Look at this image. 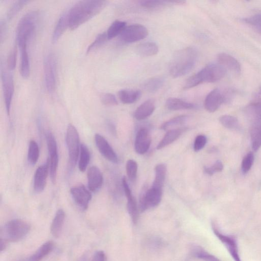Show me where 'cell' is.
Here are the masks:
<instances>
[{"label":"cell","instance_id":"cell-1","mask_svg":"<svg viewBox=\"0 0 261 261\" xmlns=\"http://www.w3.org/2000/svg\"><path fill=\"white\" fill-rule=\"evenodd\" d=\"M107 4L106 1L98 0L78 2L67 11L69 28L75 30L99 13Z\"/></svg>","mask_w":261,"mask_h":261},{"label":"cell","instance_id":"cell-2","mask_svg":"<svg viewBox=\"0 0 261 261\" xmlns=\"http://www.w3.org/2000/svg\"><path fill=\"white\" fill-rule=\"evenodd\" d=\"M197 58V51L193 47H187L177 51L170 65L171 75L174 78H177L188 74L195 66Z\"/></svg>","mask_w":261,"mask_h":261},{"label":"cell","instance_id":"cell-3","mask_svg":"<svg viewBox=\"0 0 261 261\" xmlns=\"http://www.w3.org/2000/svg\"><path fill=\"white\" fill-rule=\"evenodd\" d=\"M226 73V69L219 64L208 65L190 77L186 81L183 89H190L204 82H216L223 79Z\"/></svg>","mask_w":261,"mask_h":261},{"label":"cell","instance_id":"cell-4","mask_svg":"<svg viewBox=\"0 0 261 261\" xmlns=\"http://www.w3.org/2000/svg\"><path fill=\"white\" fill-rule=\"evenodd\" d=\"M245 112L251 123L252 148L256 151L261 146V100L250 102L246 108Z\"/></svg>","mask_w":261,"mask_h":261},{"label":"cell","instance_id":"cell-5","mask_svg":"<svg viewBox=\"0 0 261 261\" xmlns=\"http://www.w3.org/2000/svg\"><path fill=\"white\" fill-rule=\"evenodd\" d=\"M38 13L28 12L20 20L16 32L17 41L19 48L28 46V42L32 38L36 29Z\"/></svg>","mask_w":261,"mask_h":261},{"label":"cell","instance_id":"cell-6","mask_svg":"<svg viewBox=\"0 0 261 261\" xmlns=\"http://www.w3.org/2000/svg\"><path fill=\"white\" fill-rule=\"evenodd\" d=\"M30 225L26 222L16 219L9 222L2 230V239L9 242H18L29 233Z\"/></svg>","mask_w":261,"mask_h":261},{"label":"cell","instance_id":"cell-7","mask_svg":"<svg viewBox=\"0 0 261 261\" xmlns=\"http://www.w3.org/2000/svg\"><path fill=\"white\" fill-rule=\"evenodd\" d=\"M66 143L68 150L70 164L75 167L77 163L80 152V141L79 133L72 124H69L67 131Z\"/></svg>","mask_w":261,"mask_h":261},{"label":"cell","instance_id":"cell-8","mask_svg":"<svg viewBox=\"0 0 261 261\" xmlns=\"http://www.w3.org/2000/svg\"><path fill=\"white\" fill-rule=\"evenodd\" d=\"M57 59L53 54L45 56L43 61L44 84L47 91L53 92L57 86Z\"/></svg>","mask_w":261,"mask_h":261},{"label":"cell","instance_id":"cell-9","mask_svg":"<svg viewBox=\"0 0 261 261\" xmlns=\"http://www.w3.org/2000/svg\"><path fill=\"white\" fill-rule=\"evenodd\" d=\"M232 92H224L219 88L212 90L206 96L204 106L206 111L213 113L220 108L223 103L228 102L231 98Z\"/></svg>","mask_w":261,"mask_h":261},{"label":"cell","instance_id":"cell-10","mask_svg":"<svg viewBox=\"0 0 261 261\" xmlns=\"http://www.w3.org/2000/svg\"><path fill=\"white\" fill-rule=\"evenodd\" d=\"M163 191L152 187L147 190H143L139 199L140 212L144 213L148 208L158 206L161 202Z\"/></svg>","mask_w":261,"mask_h":261},{"label":"cell","instance_id":"cell-11","mask_svg":"<svg viewBox=\"0 0 261 261\" xmlns=\"http://www.w3.org/2000/svg\"><path fill=\"white\" fill-rule=\"evenodd\" d=\"M148 34V30L145 26L134 24L127 26L119 37L122 42L131 43L145 38Z\"/></svg>","mask_w":261,"mask_h":261},{"label":"cell","instance_id":"cell-12","mask_svg":"<svg viewBox=\"0 0 261 261\" xmlns=\"http://www.w3.org/2000/svg\"><path fill=\"white\" fill-rule=\"evenodd\" d=\"M1 75L6 107L8 115H10L12 99L15 90L14 78L10 72L6 70L2 64Z\"/></svg>","mask_w":261,"mask_h":261},{"label":"cell","instance_id":"cell-13","mask_svg":"<svg viewBox=\"0 0 261 261\" xmlns=\"http://www.w3.org/2000/svg\"><path fill=\"white\" fill-rule=\"evenodd\" d=\"M71 193L76 204L83 211L87 210L92 198L90 190L81 185L73 187Z\"/></svg>","mask_w":261,"mask_h":261},{"label":"cell","instance_id":"cell-14","mask_svg":"<svg viewBox=\"0 0 261 261\" xmlns=\"http://www.w3.org/2000/svg\"><path fill=\"white\" fill-rule=\"evenodd\" d=\"M94 139L99 151L104 158L111 162L118 163V155L108 140L99 134H95Z\"/></svg>","mask_w":261,"mask_h":261},{"label":"cell","instance_id":"cell-15","mask_svg":"<svg viewBox=\"0 0 261 261\" xmlns=\"http://www.w3.org/2000/svg\"><path fill=\"white\" fill-rule=\"evenodd\" d=\"M123 185L127 199V207L128 213L132 222L134 224H136L139 219V208L135 198L132 195L131 190L125 177H124L123 179Z\"/></svg>","mask_w":261,"mask_h":261},{"label":"cell","instance_id":"cell-16","mask_svg":"<svg viewBox=\"0 0 261 261\" xmlns=\"http://www.w3.org/2000/svg\"><path fill=\"white\" fill-rule=\"evenodd\" d=\"M213 230L217 237L226 246L234 260L235 261H242L239 254L238 244L236 239L233 237L227 236L220 233L214 224H213Z\"/></svg>","mask_w":261,"mask_h":261},{"label":"cell","instance_id":"cell-17","mask_svg":"<svg viewBox=\"0 0 261 261\" xmlns=\"http://www.w3.org/2000/svg\"><path fill=\"white\" fill-rule=\"evenodd\" d=\"M151 139L148 131L145 128H141L137 132L135 141V149L140 154L146 153L150 145Z\"/></svg>","mask_w":261,"mask_h":261},{"label":"cell","instance_id":"cell-18","mask_svg":"<svg viewBox=\"0 0 261 261\" xmlns=\"http://www.w3.org/2000/svg\"><path fill=\"white\" fill-rule=\"evenodd\" d=\"M88 188L93 192L100 189L103 183V176L100 170L95 166L90 167L87 171Z\"/></svg>","mask_w":261,"mask_h":261},{"label":"cell","instance_id":"cell-19","mask_svg":"<svg viewBox=\"0 0 261 261\" xmlns=\"http://www.w3.org/2000/svg\"><path fill=\"white\" fill-rule=\"evenodd\" d=\"M48 175V166L47 162L36 170L34 177V189L36 193H40L44 190Z\"/></svg>","mask_w":261,"mask_h":261},{"label":"cell","instance_id":"cell-20","mask_svg":"<svg viewBox=\"0 0 261 261\" xmlns=\"http://www.w3.org/2000/svg\"><path fill=\"white\" fill-rule=\"evenodd\" d=\"M155 109V101L148 99L143 102L135 111L134 117L136 120L142 121L150 117Z\"/></svg>","mask_w":261,"mask_h":261},{"label":"cell","instance_id":"cell-21","mask_svg":"<svg viewBox=\"0 0 261 261\" xmlns=\"http://www.w3.org/2000/svg\"><path fill=\"white\" fill-rule=\"evenodd\" d=\"M219 64L236 74L241 72V65L238 61L231 56L226 54H220L218 58Z\"/></svg>","mask_w":261,"mask_h":261},{"label":"cell","instance_id":"cell-22","mask_svg":"<svg viewBox=\"0 0 261 261\" xmlns=\"http://www.w3.org/2000/svg\"><path fill=\"white\" fill-rule=\"evenodd\" d=\"M65 218L66 214L64 211L60 210L57 212L53 221H52L50 232L52 235L56 238H59L62 234Z\"/></svg>","mask_w":261,"mask_h":261},{"label":"cell","instance_id":"cell-23","mask_svg":"<svg viewBox=\"0 0 261 261\" xmlns=\"http://www.w3.org/2000/svg\"><path fill=\"white\" fill-rule=\"evenodd\" d=\"M68 28H69V24L67 11L61 15L56 25L53 34H52V42L53 43L57 42Z\"/></svg>","mask_w":261,"mask_h":261},{"label":"cell","instance_id":"cell-24","mask_svg":"<svg viewBox=\"0 0 261 261\" xmlns=\"http://www.w3.org/2000/svg\"><path fill=\"white\" fill-rule=\"evenodd\" d=\"M166 107L171 111L190 110L194 109V104L178 98H169L166 101Z\"/></svg>","mask_w":261,"mask_h":261},{"label":"cell","instance_id":"cell-25","mask_svg":"<svg viewBox=\"0 0 261 261\" xmlns=\"http://www.w3.org/2000/svg\"><path fill=\"white\" fill-rule=\"evenodd\" d=\"M140 6L149 11H158L170 5H178V1H162V0H144L139 2Z\"/></svg>","mask_w":261,"mask_h":261},{"label":"cell","instance_id":"cell-26","mask_svg":"<svg viewBox=\"0 0 261 261\" xmlns=\"http://www.w3.org/2000/svg\"><path fill=\"white\" fill-rule=\"evenodd\" d=\"M54 246L51 241L45 242L26 261H41L53 250Z\"/></svg>","mask_w":261,"mask_h":261},{"label":"cell","instance_id":"cell-27","mask_svg":"<svg viewBox=\"0 0 261 261\" xmlns=\"http://www.w3.org/2000/svg\"><path fill=\"white\" fill-rule=\"evenodd\" d=\"M167 172V166L164 164L156 165L155 168V178L152 187L163 190Z\"/></svg>","mask_w":261,"mask_h":261},{"label":"cell","instance_id":"cell-28","mask_svg":"<svg viewBox=\"0 0 261 261\" xmlns=\"http://www.w3.org/2000/svg\"><path fill=\"white\" fill-rule=\"evenodd\" d=\"M185 130L184 128H178L168 131L158 146H156V149H162L170 145L178 139Z\"/></svg>","mask_w":261,"mask_h":261},{"label":"cell","instance_id":"cell-29","mask_svg":"<svg viewBox=\"0 0 261 261\" xmlns=\"http://www.w3.org/2000/svg\"><path fill=\"white\" fill-rule=\"evenodd\" d=\"M20 49L21 51L20 74L23 78L27 79L30 74V62L28 46H24Z\"/></svg>","mask_w":261,"mask_h":261},{"label":"cell","instance_id":"cell-30","mask_svg":"<svg viewBox=\"0 0 261 261\" xmlns=\"http://www.w3.org/2000/svg\"><path fill=\"white\" fill-rule=\"evenodd\" d=\"M136 51L137 53L141 57H150L158 54L159 47L154 42H147L137 46Z\"/></svg>","mask_w":261,"mask_h":261},{"label":"cell","instance_id":"cell-31","mask_svg":"<svg viewBox=\"0 0 261 261\" xmlns=\"http://www.w3.org/2000/svg\"><path fill=\"white\" fill-rule=\"evenodd\" d=\"M141 94L139 90L134 89H122L118 93L120 99L125 104L135 102L140 98Z\"/></svg>","mask_w":261,"mask_h":261},{"label":"cell","instance_id":"cell-32","mask_svg":"<svg viewBox=\"0 0 261 261\" xmlns=\"http://www.w3.org/2000/svg\"><path fill=\"white\" fill-rule=\"evenodd\" d=\"M47 163L48 166L49 175L52 183L55 184L57 179V172L59 166V153L49 155Z\"/></svg>","mask_w":261,"mask_h":261},{"label":"cell","instance_id":"cell-33","mask_svg":"<svg viewBox=\"0 0 261 261\" xmlns=\"http://www.w3.org/2000/svg\"><path fill=\"white\" fill-rule=\"evenodd\" d=\"M165 80L163 78L154 77L145 81L142 87L149 93H155L163 86Z\"/></svg>","mask_w":261,"mask_h":261},{"label":"cell","instance_id":"cell-34","mask_svg":"<svg viewBox=\"0 0 261 261\" xmlns=\"http://www.w3.org/2000/svg\"><path fill=\"white\" fill-rule=\"evenodd\" d=\"M80 158L79 161V169L81 172H84L89 164L90 152L88 147L84 144L81 145Z\"/></svg>","mask_w":261,"mask_h":261},{"label":"cell","instance_id":"cell-35","mask_svg":"<svg viewBox=\"0 0 261 261\" xmlns=\"http://www.w3.org/2000/svg\"><path fill=\"white\" fill-rule=\"evenodd\" d=\"M126 27L127 23L125 22L119 20L114 21L107 32L109 40L120 36Z\"/></svg>","mask_w":261,"mask_h":261},{"label":"cell","instance_id":"cell-36","mask_svg":"<svg viewBox=\"0 0 261 261\" xmlns=\"http://www.w3.org/2000/svg\"><path fill=\"white\" fill-rule=\"evenodd\" d=\"M188 117L186 116H180L173 118L165 122L161 127L162 130L170 131L177 129V127L184 125L187 121Z\"/></svg>","mask_w":261,"mask_h":261},{"label":"cell","instance_id":"cell-37","mask_svg":"<svg viewBox=\"0 0 261 261\" xmlns=\"http://www.w3.org/2000/svg\"><path fill=\"white\" fill-rule=\"evenodd\" d=\"M39 148L37 143L34 140H31L29 142L28 161L31 165H35L39 159Z\"/></svg>","mask_w":261,"mask_h":261},{"label":"cell","instance_id":"cell-38","mask_svg":"<svg viewBox=\"0 0 261 261\" xmlns=\"http://www.w3.org/2000/svg\"><path fill=\"white\" fill-rule=\"evenodd\" d=\"M192 254L195 257L204 261H221L213 254L208 253L200 246H194L192 249Z\"/></svg>","mask_w":261,"mask_h":261},{"label":"cell","instance_id":"cell-39","mask_svg":"<svg viewBox=\"0 0 261 261\" xmlns=\"http://www.w3.org/2000/svg\"><path fill=\"white\" fill-rule=\"evenodd\" d=\"M220 122L225 128L231 130H238L240 128V124L238 119L235 117L225 115L220 118Z\"/></svg>","mask_w":261,"mask_h":261},{"label":"cell","instance_id":"cell-40","mask_svg":"<svg viewBox=\"0 0 261 261\" xmlns=\"http://www.w3.org/2000/svg\"><path fill=\"white\" fill-rule=\"evenodd\" d=\"M108 40L107 32L99 34L94 40L88 46L86 50V54H89L90 52L99 48L106 43Z\"/></svg>","mask_w":261,"mask_h":261},{"label":"cell","instance_id":"cell-41","mask_svg":"<svg viewBox=\"0 0 261 261\" xmlns=\"http://www.w3.org/2000/svg\"><path fill=\"white\" fill-rule=\"evenodd\" d=\"M243 21L257 32L261 33V13L244 18Z\"/></svg>","mask_w":261,"mask_h":261},{"label":"cell","instance_id":"cell-42","mask_svg":"<svg viewBox=\"0 0 261 261\" xmlns=\"http://www.w3.org/2000/svg\"><path fill=\"white\" fill-rule=\"evenodd\" d=\"M29 3L26 0H19L16 2L10 7L7 15V19L8 20H11L16 16L20 11Z\"/></svg>","mask_w":261,"mask_h":261},{"label":"cell","instance_id":"cell-43","mask_svg":"<svg viewBox=\"0 0 261 261\" xmlns=\"http://www.w3.org/2000/svg\"><path fill=\"white\" fill-rule=\"evenodd\" d=\"M46 140L49 155L59 153L57 142L53 134L47 132L46 134Z\"/></svg>","mask_w":261,"mask_h":261},{"label":"cell","instance_id":"cell-44","mask_svg":"<svg viewBox=\"0 0 261 261\" xmlns=\"http://www.w3.org/2000/svg\"><path fill=\"white\" fill-rule=\"evenodd\" d=\"M138 165L134 160H129L126 165V172L129 180L134 182L137 177Z\"/></svg>","mask_w":261,"mask_h":261},{"label":"cell","instance_id":"cell-45","mask_svg":"<svg viewBox=\"0 0 261 261\" xmlns=\"http://www.w3.org/2000/svg\"><path fill=\"white\" fill-rule=\"evenodd\" d=\"M254 162V155L252 152H249L244 158L241 165L242 172L247 174L251 169Z\"/></svg>","mask_w":261,"mask_h":261},{"label":"cell","instance_id":"cell-46","mask_svg":"<svg viewBox=\"0 0 261 261\" xmlns=\"http://www.w3.org/2000/svg\"><path fill=\"white\" fill-rule=\"evenodd\" d=\"M101 102L106 106L114 107L118 105V101L116 96L111 93H106L100 96Z\"/></svg>","mask_w":261,"mask_h":261},{"label":"cell","instance_id":"cell-47","mask_svg":"<svg viewBox=\"0 0 261 261\" xmlns=\"http://www.w3.org/2000/svg\"><path fill=\"white\" fill-rule=\"evenodd\" d=\"M224 169V165L221 161H217L211 167H204V173L210 176H213L217 173L221 172Z\"/></svg>","mask_w":261,"mask_h":261},{"label":"cell","instance_id":"cell-48","mask_svg":"<svg viewBox=\"0 0 261 261\" xmlns=\"http://www.w3.org/2000/svg\"><path fill=\"white\" fill-rule=\"evenodd\" d=\"M207 141L206 137L202 135L197 136L194 143V150L197 152L202 149L205 145Z\"/></svg>","mask_w":261,"mask_h":261},{"label":"cell","instance_id":"cell-49","mask_svg":"<svg viewBox=\"0 0 261 261\" xmlns=\"http://www.w3.org/2000/svg\"><path fill=\"white\" fill-rule=\"evenodd\" d=\"M17 63V51L16 48H14L9 55L7 61L8 68L10 71L15 70Z\"/></svg>","mask_w":261,"mask_h":261},{"label":"cell","instance_id":"cell-50","mask_svg":"<svg viewBox=\"0 0 261 261\" xmlns=\"http://www.w3.org/2000/svg\"><path fill=\"white\" fill-rule=\"evenodd\" d=\"M8 27L6 22L2 20L0 22V36H1V41L3 42L7 34Z\"/></svg>","mask_w":261,"mask_h":261},{"label":"cell","instance_id":"cell-51","mask_svg":"<svg viewBox=\"0 0 261 261\" xmlns=\"http://www.w3.org/2000/svg\"><path fill=\"white\" fill-rule=\"evenodd\" d=\"M107 256L105 252L100 250L95 252L91 261H106Z\"/></svg>","mask_w":261,"mask_h":261},{"label":"cell","instance_id":"cell-52","mask_svg":"<svg viewBox=\"0 0 261 261\" xmlns=\"http://www.w3.org/2000/svg\"><path fill=\"white\" fill-rule=\"evenodd\" d=\"M7 241L1 238V251L3 252L6 249L7 246Z\"/></svg>","mask_w":261,"mask_h":261},{"label":"cell","instance_id":"cell-53","mask_svg":"<svg viewBox=\"0 0 261 261\" xmlns=\"http://www.w3.org/2000/svg\"><path fill=\"white\" fill-rule=\"evenodd\" d=\"M259 93L261 94V86L259 88Z\"/></svg>","mask_w":261,"mask_h":261}]
</instances>
